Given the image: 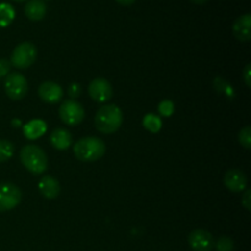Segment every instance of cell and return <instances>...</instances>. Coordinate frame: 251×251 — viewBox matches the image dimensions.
I'll return each mask as SVG.
<instances>
[{
    "instance_id": "7",
    "label": "cell",
    "mask_w": 251,
    "mask_h": 251,
    "mask_svg": "<svg viewBox=\"0 0 251 251\" xmlns=\"http://www.w3.org/2000/svg\"><path fill=\"white\" fill-rule=\"evenodd\" d=\"M22 193L15 184L0 183V212H6L20 205Z\"/></svg>"
},
{
    "instance_id": "6",
    "label": "cell",
    "mask_w": 251,
    "mask_h": 251,
    "mask_svg": "<svg viewBox=\"0 0 251 251\" xmlns=\"http://www.w3.org/2000/svg\"><path fill=\"white\" fill-rule=\"evenodd\" d=\"M4 86L7 97L12 100H22L28 91V83H27L26 77L20 73L7 75Z\"/></svg>"
},
{
    "instance_id": "10",
    "label": "cell",
    "mask_w": 251,
    "mask_h": 251,
    "mask_svg": "<svg viewBox=\"0 0 251 251\" xmlns=\"http://www.w3.org/2000/svg\"><path fill=\"white\" fill-rule=\"evenodd\" d=\"M38 95L43 102L49 103V104H55L61 100L64 91L58 83L53 82V81H46L38 87Z\"/></svg>"
},
{
    "instance_id": "16",
    "label": "cell",
    "mask_w": 251,
    "mask_h": 251,
    "mask_svg": "<svg viewBox=\"0 0 251 251\" xmlns=\"http://www.w3.org/2000/svg\"><path fill=\"white\" fill-rule=\"evenodd\" d=\"M47 131V123L41 119L31 120L24 126L25 137L28 140H36L43 136Z\"/></svg>"
},
{
    "instance_id": "18",
    "label": "cell",
    "mask_w": 251,
    "mask_h": 251,
    "mask_svg": "<svg viewBox=\"0 0 251 251\" xmlns=\"http://www.w3.org/2000/svg\"><path fill=\"white\" fill-rule=\"evenodd\" d=\"M142 125H144L147 131L152 132V134H157L162 129V119L158 115L149 113L142 120Z\"/></svg>"
},
{
    "instance_id": "23",
    "label": "cell",
    "mask_w": 251,
    "mask_h": 251,
    "mask_svg": "<svg viewBox=\"0 0 251 251\" xmlns=\"http://www.w3.org/2000/svg\"><path fill=\"white\" fill-rule=\"evenodd\" d=\"M10 69H11V63L6 59H0V78L9 75Z\"/></svg>"
},
{
    "instance_id": "15",
    "label": "cell",
    "mask_w": 251,
    "mask_h": 251,
    "mask_svg": "<svg viewBox=\"0 0 251 251\" xmlns=\"http://www.w3.org/2000/svg\"><path fill=\"white\" fill-rule=\"evenodd\" d=\"M47 14V5L43 0H29L25 6V15L31 21H41Z\"/></svg>"
},
{
    "instance_id": "22",
    "label": "cell",
    "mask_w": 251,
    "mask_h": 251,
    "mask_svg": "<svg viewBox=\"0 0 251 251\" xmlns=\"http://www.w3.org/2000/svg\"><path fill=\"white\" fill-rule=\"evenodd\" d=\"M158 112L162 117L169 118L174 113V103L172 100H162L158 104Z\"/></svg>"
},
{
    "instance_id": "21",
    "label": "cell",
    "mask_w": 251,
    "mask_h": 251,
    "mask_svg": "<svg viewBox=\"0 0 251 251\" xmlns=\"http://www.w3.org/2000/svg\"><path fill=\"white\" fill-rule=\"evenodd\" d=\"M215 245L217 251H233L234 249V243L228 237H221Z\"/></svg>"
},
{
    "instance_id": "3",
    "label": "cell",
    "mask_w": 251,
    "mask_h": 251,
    "mask_svg": "<svg viewBox=\"0 0 251 251\" xmlns=\"http://www.w3.org/2000/svg\"><path fill=\"white\" fill-rule=\"evenodd\" d=\"M20 159L25 168L32 174H43L48 168V158L47 154L41 147L36 145H26L21 149Z\"/></svg>"
},
{
    "instance_id": "26",
    "label": "cell",
    "mask_w": 251,
    "mask_h": 251,
    "mask_svg": "<svg viewBox=\"0 0 251 251\" xmlns=\"http://www.w3.org/2000/svg\"><path fill=\"white\" fill-rule=\"evenodd\" d=\"M250 70H251V64H248V65L245 66L244 71H243V76H244V82H245V85L248 86V87H251V74H250Z\"/></svg>"
},
{
    "instance_id": "24",
    "label": "cell",
    "mask_w": 251,
    "mask_h": 251,
    "mask_svg": "<svg viewBox=\"0 0 251 251\" xmlns=\"http://www.w3.org/2000/svg\"><path fill=\"white\" fill-rule=\"evenodd\" d=\"M68 93L73 100H75V98H77L78 96L81 95V86L78 85V83H71V85L69 86Z\"/></svg>"
},
{
    "instance_id": "8",
    "label": "cell",
    "mask_w": 251,
    "mask_h": 251,
    "mask_svg": "<svg viewBox=\"0 0 251 251\" xmlns=\"http://www.w3.org/2000/svg\"><path fill=\"white\" fill-rule=\"evenodd\" d=\"M88 95L95 102L104 103L112 98L113 88L112 85L108 80L103 77H97L91 81L88 86Z\"/></svg>"
},
{
    "instance_id": "13",
    "label": "cell",
    "mask_w": 251,
    "mask_h": 251,
    "mask_svg": "<svg viewBox=\"0 0 251 251\" xmlns=\"http://www.w3.org/2000/svg\"><path fill=\"white\" fill-rule=\"evenodd\" d=\"M38 190L42 194V196L48 200L56 199L60 194V184L54 176H44L38 183Z\"/></svg>"
},
{
    "instance_id": "17",
    "label": "cell",
    "mask_w": 251,
    "mask_h": 251,
    "mask_svg": "<svg viewBox=\"0 0 251 251\" xmlns=\"http://www.w3.org/2000/svg\"><path fill=\"white\" fill-rule=\"evenodd\" d=\"M15 9L12 5L1 2L0 4V27H7L15 19Z\"/></svg>"
},
{
    "instance_id": "4",
    "label": "cell",
    "mask_w": 251,
    "mask_h": 251,
    "mask_svg": "<svg viewBox=\"0 0 251 251\" xmlns=\"http://www.w3.org/2000/svg\"><path fill=\"white\" fill-rule=\"evenodd\" d=\"M37 59V48L33 43L31 42H24V43L19 44L16 48L12 50L11 58H10V63L17 69L29 68L33 65L34 61Z\"/></svg>"
},
{
    "instance_id": "1",
    "label": "cell",
    "mask_w": 251,
    "mask_h": 251,
    "mask_svg": "<svg viewBox=\"0 0 251 251\" xmlns=\"http://www.w3.org/2000/svg\"><path fill=\"white\" fill-rule=\"evenodd\" d=\"M123 124V112L118 105H103L95 117L96 129L102 134H113L118 131Z\"/></svg>"
},
{
    "instance_id": "29",
    "label": "cell",
    "mask_w": 251,
    "mask_h": 251,
    "mask_svg": "<svg viewBox=\"0 0 251 251\" xmlns=\"http://www.w3.org/2000/svg\"><path fill=\"white\" fill-rule=\"evenodd\" d=\"M12 125H21V122L20 120H12Z\"/></svg>"
},
{
    "instance_id": "11",
    "label": "cell",
    "mask_w": 251,
    "mask_h": 251,
    "mask_svg": "<svg viewBox=\"0 0 251 251\" xmlns=\"http://www.w3.org/2000/svg\"><path fill=\"white\" fill-rule=\"evenodd\" d=\"M225 185L232 193H242L247 189L248 178L244 172L239 169H230L225 176Z\"/></svg>"
},
{
    "instance_id": "12",
    "label": "cell",
    "mask_w": 251,
    "mask_h": 251,
    "mask_svg": "<svg viewBox=\"0 0 251 251\" xmlns=\"http://www.w3.org/2000/svg\"><path fill=\"white\" fill-rule=\"evenodd\" d=\"M233 34L240 42H249L251 39V15L245 14L238 17L233 25Z\"/></svg>"
},
{
    "instance_id": "14",
    "label": "cell",
    "mask_w": 251,
    "mask_h": 251,
    "mask_svg": "<svg viewBox=\"0 0 251 251\" xmlns=\"http://www.w3.org/2000/svg\"><path fill=\"white\" fill-rule=\"evenodd\" d=\"M50 144L54 149L59 150V151H64V150H68L73 145V136H71L70 131H68L66 129L58 127V129L51 132Z\"/></svg>"
},
{
    "instance_id": "19",
    "label": "cell",
    "mask_w": 251,
    "mask_h": 251,
    "mask_svg": "<svg viewBox=\"0 0 251 251\" xmlns=\"http://www.w3.org/2000/svg\"><path fill=\"white\" fill-rule=\"evenodd\" d=\"M15 146L7 140H0V163L6 162L14 156Z\"/></svg>"
},
{
    "instance_id": "20",
    "label": "cell",
    "mask_w": 251,
    "mask_h": 251,
    "mask_svg": "<svg viewBox=\"0 0 251 251\" xmlns=\"http://www.w3.org/2000/svg\"><path fill=\"white\" fill-rule=\"evenodd\" d=\"M238 139H239L240 145H242L243 147H245L247 150H249L251 147V127L245 126L244 129L240 130Z\"/></svg>"
},
{
    "instance_id": "2",
    "label": "cell",
    "mask_w": 251,
    "mask_h": 251,
    "mask_svg": "<svg viewBox=\"0 0 251 251\" xmlns=\"http://www.w3.org/2000/svg\"><path fill=\"white\" fill-rule=\"evenodd\" d=\"M105 153V144L103 140L95 136H86L74 145V154L81 162H95L102 158Z\"/></svg>"
},
{
    "instance_id": "28",
    "label": "cell",
    "mask_w": 251,
    "mask_h": 251,
    "mask_svg": "<svg viewBox=\"0 0 251 251\" xmlns=\"http://www.w3.org/2000/svg\"><path fill=\"white\" fill-rule=\"evenodd\" d=\"M191 1L194 2V4H198V5H202V4H206V2L208 1V0H191Z\"/></svg>"
},
{
    "instance_id": "25",
    "label": "cell",
    "mask_w": 251,
    "mask_h": 251,
    "mask_svg": "<svg viewBox=\"0 0 251 251\" xmlns=\"http://www.w3.org/2000/svg\"><path fill=\"white\" fill-rule=\"evenodd\" d=\"M242 205L247 211H251V190L248 189L242 198Z\"/></svg>"
},
{
    "instance_id": "5",
    "label": "cell",
    "mask_w": 251,
    "mask_h": 251,
    "mask_svg": "<svg viewBox=\"0 0 251 251\" xmlns=\"http://www.w3.org/2000/svg\"><path fill=\"white\" fill-rule=\"evenodd\" d=\"M59 117L65 125L75 126L85 119V109L77 100H68L59 108Z\"/></svg>"
},
{
    "instance_id": "9",
    "label": "cell",
    "mask_w": 251,
    "mask_h": 251,
    "mask_svg": "<svg viewBox=\"0 0 251 251\" xmlns=\"http://www.w3.org/2000/svg\"><path fill=\"white\" fill-rule=\"evenodd\" d=\"M189 245L194 251H211L215 247V239L207 230L196 229L189 234Z\"/></svg>"
},
{
    "instance_id": "27",
    "label": "cell",
    "mask_w": 251,
    "mask_h": 251,
    "mask_svg": "<svg viewBox=\"0 0 251 251\" xmlns=\"http://www.w3.org/2000/svg\"><path fill=\"white\" fill-rule=\"evenodd\" d=\"M115 1L120 5H124V6H130V5L134 4L136 0H115Z\"/></svg>"
},
{
    "instance_id": "30",
    "label": "cell",
    "mask_w": 251,
    "mask_h": 251,
    "mask_svg": "<svg viewBox=\"0 0 251 251\" xmlns=\"http://www.w3.org/2000/svg\"><path fill=\"white\" fill-rule=\"evenodd\" d=\"M11 1H15V2H24V1H26V0H11Z\"/></svg>"
}]
</instances>
